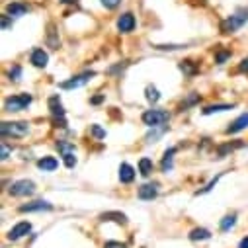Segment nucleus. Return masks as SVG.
Masks as SVG:
<instances>
[{"label":"nucleus","instance_id":"obj_32","mask_svg":"<svg viewBox=\"0 0 248 248\" xmlns=\"http://www.w3.org/2000/svg\"><path fill=\"white\" fill-rule=\"evenodd\" d=\"M221 176H223V174H219V176H215V178H213V180H211V182H209V184H207V186H205V188H203V190H200V192H198V194H205V192H209V190H211V188H213V186H215V184H217V180H219V178H221Z\"/></svg>","mask_w":248,"mask_h":248},{"label":"nucleus","instance_id":"obj_19","mask_svg":"<svg viewBox=\"0 0 248 248\" xmlns=\"http://www.w3.org/2000/svg\"><path fill=\"white\" fill-rule=\"evenodd\" d=\"M168 131V125H162V127H153V131L145 137L147 139V143H156V139H160L164 133Z\"/></svg>","mask_w":248,"mask_h":248},{"label":"nucleus","instance_id":"obj_15","mask_svg":"<svg viewBox=\"0 0 248 248\" xmlns=\"http://www.w3.org/2000/svg\"><path fill=\"white\" fill-rule=\"evenodd\" d=\"M119 180H121L123 184H131V182L135 180V170H133L131 164L123 162V164L119 166Z\"/></svg>","mask_w":248,"mask_h":248},{"label":"nucleus","instance_id":"obj_3","mask_svg":"<svg viewBox=\"0 0 248 248\" xmlns=\"http://www.w3.org/2000/svg\"><path fill=\"white\" fill-rule=\"evenodd\" d=\"M143 123L149 127H162L164 123L170 119V113L164 111V109H147L143 115H141Z\"/></svg>","mask_w":248,"mask_h":248},{"label":"nucleus","instance_id":"obj_39","mask_svg":"<svg viewBox=\"0 0 248 248\" xmlns=\"http://www.w3.org/2000/svg\"><path fill=\"white\" fill-rule=\"evenodd\" d=\"M238 248H248V236H244V238L240 240V244H238Z\"/></svg>","mask_w":248,"mask_h":248},{"label":"nucleus","instance_id":"obj_31","mask_svg":"<svg viewBox=\"0 0 248 248\" xmlns=\"http://www.w3.org/2000/svg\"><path fill=\"white\" fill-rule=\"evenodd\" d=\"M8 77L12 78V80H20V77H22V69L16 65V67H12L10 69V73H8Z\"/></svg>","mask_w":248,"mask_h":248},{"label":"nucleus","instance_id":"obj_5","mask_svg":"<svg viewBox=\"0 0 248 248\" xmlns=\"http://www.w3.org/2000/svg\"><path fill=\"white\" fill-rule=\"evenodd\" d=\"M8 192L16 198H26V196H31L35 192V184L31 180H16L10 184Z\"/></svg>","mask_w":248,"mask_h":248},{"label":"nucleus","instance_id":"obj_23","mask_svg":"<svg viewBox=\"0 0 248 248\" xmlns=\"http://www.w3.org/2000/svg\"><path fill=\"white\" fill-rule=\"evenodd\" d=\"M211 238V232L207 229H194L190 232V240H207Z\"/></svg>","mask_w":248,"mask_h":248},{"label":"nucleus","instance_id":"obj_13","mask_svg":"<svg viewBox=\"0 0 248 248\" xmlns=\"http://www.w3.org/2000/svg\"><path fill=\"white\" fill-rule=\"evenodd\" d=\"M30 61H31V65H35L39 69H45L47 63H49V55L43 49H33L31 55H30Z\"/></svg>","mask_w":248,"mask_h":248},{"label":"nucleus","instance_id":"obj_41","mask_svg":"<svg viewBox=\"0 0 248 248\" xmlns=\"http://www.w3.org/2000/svg\"><path fill=\"white\" fill-rule=\"evenodd\" d=\"M63 4H78V0H61Z\"/></svg>","mask_w":248,"mask_h":248},{"label":"nucleus","instance_id":"obj_24","mask_svg":"<svg viewBox=\"0 0 248 248\" xmlns=\"http://www.w3.org/2000/svg\"><path fill=\"white\" fill-rule=\"evenodd\" d=\"M145 96H147V100H149L151 104H156V102L160 100V92H158L155 86H151V84L145 88Z\"/></svg>","mask_w":248,"mask_h":248},{"label":"nucleus","instance_id":"obj_10","mask_svg":"<svg viewBox=\"0 0 248 248\" xmlns=\"http://www.w3.org/2000/svg\"><path fill=\"white\" fill-rule=\"evenodd\" d=\"M53 205L49 202H43V200H37V202H31V203H26V205H20V213H31V211H51Z\"/></svg>","mask_w":248,"mask_h":248},{"label":"nucleus","instance_id":"obj_18","mask_svg":"<svg viewBox=\"0 0 248 248\" xmlns=\"http://www.w3.org/2000/svg\"><path fill=\"white\" fill-rule=\"evenodd\" d=\"M234 106L232 104H213V106H207L203 109V115H211V113H219V111H227V109H232Z\"/></svg>","mask_w":248,"mask_h":248},{"label":"nucleus","instance_id":"obj_26","mask_svg":"<svg viewBox=\"0 0 248 248\" xmlns=\"http://www.w3.org/2000/svg\"><path fill=\"white\" fill-rule=\"evenodd\" d=\"M57 149L61 151V155L75 153V145H71V143H67V141H59V143H57Z\"/></svg>","mask_w":248,"mask_h":248},{"label":"nucleus","instance_id":"obj_11","mask_svg":"<svg viewBox=\"0 0 248 248\" xmlns=\"http://www.w3.org/2000/svg\"><path fill=\"white\" fill-rule=\"evenodd\" d=\"M137 196H139V200H145V202L155 200L158 196V184H143L137 192Z\"/></svg>","mask_w":248,"mask_h":248},{"label":"nucleus","instance_id":"obj_40","mask_svg":"<svg viewBox=\"0 0 248 248\" xmlns=\"http://www.w3.org/2000/svg\"><path fill=\"white\" fill-rule=\"evenodd\" d=\"M102 100H104V96H94V98H92L90 102H92V104H100Z\"/></svg>","mask_w":248,"mask_h":248},{"label":"nucleus","instance_id":"obj_28","mask_svg":"<svg viewBox=\"0 0 248 248\" xmlns=\"http://www.w3.org/2000/svg\"><path fill=\"white\" fill-rule=\"evenodd\" d=\"M196 102H200V96H198V94H192V96H190L188 100H186V102H182V106H180V108H182V109H186V108L194 106Z\"/></svg>","mask_w":248,"mask_h":248},{"label":"nucleus","instance_id":"obj_36","mask_svg":"<svg viewBox=\"0 0 248 248\" xmlns=\"http://www.w3.org/2000/svg\"><path fill=\"white\" fill-rule=\"evenodd\" d=\"M8 18H10V16H8V14H6V16H2V30H8V28H10V26H12V22H10V20H8Z\"/></svg>","mask_w":248,"mask_h":248},{"label":"nucleus","instance_id":"obj_38","mask_svg":"<svg viewBox=\"0 0 248 248\" xmlns=\"http://www.w3.org/2000/svg\"><path fill=\"white\" fill-rule=\"evenodd\" d=\"M8 155H10V149L2 143V160H6V158H8Z\"/></svg>","mask_w":248,"mask_h":248},{"label":"nucleus","instance_id":"obj_1","mask_svg":"<svg viewBox=\"0 0 248 248\" xmlns=\"http://www.w3.org/2000/svg\"><path fill=\"white\" fill-rule=\"evenodd\" d=\"M246 22H248V8H240V10H236L232 16H229L227 20L221 22V31H223V33H234V31L240 30Z\"/></svg>","mask_w":248,"mask_h":248},{"label":"nucleus","instance_id":"obj_30","mask_svg":"<svg viewBox=\"0 0 248 248\" xmlns=\"http://www.w3.org/2000/svg\"><path fill=\"white\" fill-rule=\"evenodd\" d=\"M102 2V6H106L108 10H113V8H117L119 4H121V0H100Z\"/></svg>","mask_w":248,"mask_h":248},{"label":"nucleus","instance_id":"obj_37","mask_svg":"<svg viewBox=\"0 0 248 248\" xmlns=\"http://www.w3.org/2000/svg\"><path fill=\"white\" fill-rule=\"evenodd\" d=\"M240 71H242V73H248V57L240 61Z\"/></svg>","mask_w":248,"mask_h":248},{"label":"nucleus","instance_id":"obj_9","mask_svg":"<svg viewBox=\"0 0 248 248\" xmlns=\"http://www.w3.org/2000/svg\"><path fill=\"white\" fill-rule=\"evenodd\" d=\"M248 127V113H240L231 125L227 127V135H234V133H240Z\"/></svg>","mask_w":248,"mask_h":248},{"label":"nucleus","instance_id":"obj_25","mask_svg":"<svg viewBox=\"0 0 248 248\" xmlns=\"http://www.w3.org/2000/svg\"><path fill=\"white\" fill-rule=\"evenodd\" d=\"M180 71H182L184 75L190 77V75H194V73L198 71V67L192 63V61H182V63H180Z\"/></svg>","mask_w":248,"mask_h":248},{"label":"nucleus","instance_id":"obj_29","mask_svg":"<svg viewBox=\"0 0 248 248\" xmlns=\"http://www.w3.org/2000/svg\"><path fill=\"white\" fill-rule=\"evenodd\" d=\"M90 133H92L96 139H104V137H106V131H104L100 125H92V127H90Z\"/></svg>","mask_w":248,"mask_h":248},{"label":"nucleus","instance_id":"obj_22","mask_svg":"<svg viewBox=\"0 0 248 248\" xmlns=\"http://www.w3.org/2000/svg\"><path fill=\"white\" fill-rule=\"evenodd\" d=\"M234 225H236V215H227V217H223V219H221V223H219V227H221V231H223V232L231 231Z\"/></svg>","mask_w":248,"mask_h":248},{"label":"nucleus","instance_id":"obj_14","mask_svg":"<svg viewBox=\"0 0 248 248\" xmlns=\"http://www.w3.org/2000/svg\"><path fill=\"white\" fill-rule=\"evenodd\" d=\"M30 12V6L28 4H22V2H12V4H8V8H6V14L10 16V18H20V16H24V14H28Z\"/></svg>","mask_w":248,"mask_h":248},{"label":"nucleus","instance_id":"obj_21","mask_svg":"<svg viewBox=\"0 0 248 248\" xmlns=\"http://www.w3.org/2000/svg\"><path fill=\"white\" fill-rule=\"evenodd\" d=\"M174 153H176V149L172 147V149H168L166 153H164V158H162V172H168V170H172V160H174Z\"/></svg>","mask_w":248,"mask_h":248},{"label":"nucleus","instance_id":"obj_34","mask_svg":"<svg viewBox=\"0 0 248 248\" xmlns=\"http://www.w3.org/2000/svg\"><path fill=\"white\" fill-rule=\"evenodd\" d=\"M229 57H231V53H229V51H221V53L217 55V59H215V61H217V63L221 65V63H225V61H227Z\"/></svg>","mask_w":248,"mask_h":248},{"label":"nucleus","instance_id":"obj_4","mask_svg":"<svg viewBox=\"0 0 248 248\" xmlns=\"http://www.w3.org/2000/svg\"><path fill=\"white\" fill-rule=\"evenodd\" d=\"M31 94H16L4 100V109L6 111H22L31 104Z\"/></svg>","mask_w":248,"mask_h":248},{"label":"nucleus","instance_id":"obj_16","mask_svg":"<svg viewBox=\"0 0 248 248\" xmlns=\"http://www.w3.org/2000/svg\"><path fill=\"white\" fill-rule=\"evenodd\" d=\"M37 166H39L43 172H53V170L59 168V160H57L55 156H43V158L37 160Z\"/></svg>","mask_w":248,"mask_h":248},{"label":"nucleus","instance_id":"obj_20","mask_svg":"<svg viewBox=\"0 0 248 248\" xmlns=\"http://www.w3.org/2000/svg\"><path fill=\"white\" fill-rule=\"evenodd\" d=\"M153 168H155V164H153V160L151 158H141L139 160V172H141V176H151V172H153Z\"/></svg>","mask_w":248,"mask_h":248},{"label":"nucleus","instance_id":"obj_33","mask_svg":"<svg viewBox=\"0 0 248 248\" xmlns=\"http://www.w3.org/2000/svg\"><path fill=\"white\" fill-rule=\"evenodd\" d=\"M104 248H127V246L121 244V242H117V240H109V242L104 244Z\"/></svg>","mask_w":248,"mask_h":248},{"label":"nucleus","instance_id":"obj_35","mask_svg":"<svg viewBox=\"0 0 248 248\" xmlns=\"http://www.w3.org/2000/svg\"><path fill=\"white\" fill-rule=\"evenodd\" d=\"M49 43H51V47H59V41L53 35V26H49Z\"/></svg>","mask_w":248,"mask_h":248},{"label":"nucleus","instance_id":"obj_7","mask_svg":"<svg viewBox=\"0 0 248 248\" xmlns=\"http://www.w3.org/2000/svg\"><path fill=\"white\" fill-rule=\"evenodd\" d=\"M94 75H96L94 71H88V73L77 75V77H73V78H69V80H65V82H61V84H59V88H63V90H75V88H80V86H84V84H86Z\"/></svg>","mask_w":248,"mask_h":248},{"label":"nucleus","instance_id":"obj_6","mask_svg":"<svg viewBox=\"0 0 248 248\" xmlns=\"http://www.w3.org/2000/svg\"><path fill=\"white\" fill-rule=\"evenodd\" d=\"M49 109H51V115L55 117V123H59V127H67L65 108H63V104H61L59 96H51L49 98Z\"/></svg>","mask_w":248,"mask_h":248},{"label":"nucleus","instance_id":"obj_17","mask_svg":"<svg viewBox=\"0 0 248 248\" xmlns=\"http://www.w3.org/2000/svg\"><path fill=\"white\" fill-rule=\"evenodd\" d=\"M100 221H115L119 225H125L127 223V217L119 213V211H108V213H102L100 215Z\"/></svg>","mask_w":248,"mask_h":248},{"label":"nucleus","instance_id":"obj_8","mask_svg":"<svg viewBox=\"0 0 248 248\" xmlns=\"http://www.w3.org/2000/svg\"><path fill=\"white\" fill-rule=\"evenodd\" d=\"M135 24H137L135 22V16L131 12H125V14H121L119 20H117V30L121 33H129V31L135 30Z\"/></svg>","mask_w":248,"mask_h":248},{"label":"nucleus","instance_id":"obj_12","mask_svg":"<svg viewBox=\"0 0 248 248\" xmlns=\"http://www.w3.org/2000/svg\"><path fill=\"white\" fill-rule=\"evenodd\" d=\"M30 231H31V225H30L28 221H22V223H18V225H14V227L10 229L8 238H10V240H18V238L26 236Z\"/></svg>","mask_w":248,"mask_h":248},{"label":"nucleus","instance_id":"obj_27","mask_svg":"<svg viewBox=\"0 0 248 248\" xmlns=\"http://www.w3.org/2000/svg\"><path fill=\"white\" fill-rule=\"evenodd\" d=\"M63 160H65V166H67V168H75V166H77V156H75V153L63 155Z\"/></svg>","mask_w":248,"mask_h":248},{"label":"nucleus","instance_id":"obj_2","mask_svg":"<svg viewBox=\"0 0 248 248\" xmlns=\"http://www.w3.org/2000/svg\"><path fill=\"white\" fill-rule=\"evenodd\" d=\"M4 137H26L30 133V123L28 121H4L0 125Z\"/></svg>","mask_w":248,"mask_h":248}]
</instances>
